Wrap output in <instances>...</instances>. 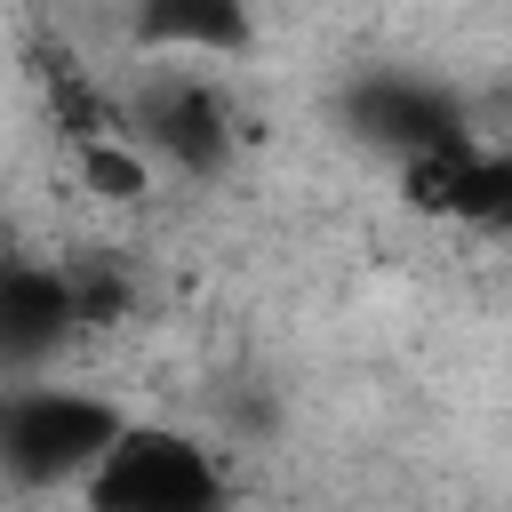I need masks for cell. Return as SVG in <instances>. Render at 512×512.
I'll return each mask as SVG.
<instances>
[{
    "label": "cell",
    "mask_w": 512,
    "mask_h": 512,
    "mask_svg": "<svg viewBox=\"0 0 512 512\" xmlns=\"http://www.w3.org/2000/svg\"><path fill=\"white\" fill-rule=\"evenodd\" d=\"M336 112H344L352 144H368V152H384V160H400V168L472 136L464 96H456L448 80H432V72H408V64H368V72H352L344 96H336Z\"/></svg>",
    "instance_id": "4"
},
{
    "label": "cell",
    "mask_w": 512,
    "mask_h": 512,
    "mask_svg": "<svg viewBox=\"0 0 512 512\" xmlns=\"http://www.w3.org/2000/svg\"><path fill=\"white\" fill-rule=\"evenodd\" d=\"M72 344H80V320H72L56 256H8L0 264V384L48 376Z\"/></svg>",
    "instance_id": "5"
},
{
    "label": "cell",
    "mask_w": 512,
    "mask_h": 512,
    "mask_svg": "<svg viewBox=\"0 0 512 512\" xmlns=\"http://www.w3.org/2000/svg\"><path fill=\"white\" fill-rule=\"evenodd\" d=\"M88 512H232V472L208 440L176 424H120L96 472L80 480Z\"/></svg>",
    "instance_id": "2"
},
{
    "label": "cell",
    "mask_w": 512,
    "mask_h": 512,
    "mask_svg": "<svg viewBox=\"0 0 512 512\" xmlns=\"http://www.w3.org/2000/svg\"><path fill=\"white\" fill-rule=\"evenodd\" d=\"M128 416L88 392V384H48V376H8L0 384V480L24 496L48 488H80L96 472V456L112 448Z\"/></svg>",
    "instance_id": "1"
},
{
    "label": "cell",
    "mask_w": 512,
    "mask_h": 512,
    "mask_svg": "<svg viewBox=\"0 0 512 512\" xmlns=\"http://www.w3.org/2000/svg\"><path fill=\"white\" fill-rule=\"evenodd\" d=\"M128 40L144 56H248L256 8L248 0H136Z\"/></svg>",
    "instance_id": "7"
},
{
    "label": "cell",
    "mask_w": 512,
    "mask_h": 512,
    "mask_svg": "<svg viewBox=\"0 0 512 512\" xmlns=\"http://www.w3.org/2000/svg\"><path fill=\"white\" fill-rule=\"evenodd\" d=\"M80 176H88L104 200H136L152 168H144V152H136L128 136H96V144H80Z\"/></svg>",
    "instance_id": "9"
},
{
    "label": "cell",
    "mask_w": 512,
    "mask_h": 512,
    "mask_svg": "<svg viewBox=\"0 0 512 512\" xmlns=\"http://www.w3.org/2000/svg\"><path fill=\"white\" fill-rule=\"evenodd\" d=\"M120 136L144 152V168H176L208 184L240 152V112L208 72H144L120 96Z\"/></svg>",
    "instance_id": "3"
},
{
    "label": "cell",
    "mask_w": 512,
    "mask_h": 512,
    "mask_svg": "<svg viewBox=\"0 0 512 512\" xmlns=\"http://www.w3.org/2000/svg\"><path fill=\"white\" fill-rule=\"evenodd\" d=\"M8 256H16V248H8V224H0V264H8Z\"/></svg>",
    "instance_id": "10"
},
{
    "label": "cell",
    "mask_w": 512,
    "mask_h": 512,
    "mask_svg": "<svg viewBox=\"0 0 512 512\" xmlns=\"http://www.w3.org/2000/svg\"><path fill=\"white\" fill-rule=\"evenodd\" d=\"M56 272H64L80 336H104V328H120L136 312V264L120 248H72V256H56Z\"/></svg>",
    "instance_id": "8"
},
{
    "label": "cell",
    "mask_w": 512,
    "mask_h": 512,
    "mask_svg": "<svg viewBox=\"0 0 512 512\" xmlns=\"http://www.w3.org/2000/svg\"><path fill=\"white\" fill-rule=\"evenodd\" d=\"M400 192L416 216H448V224H480V232H504L512 224V152L504 144H448V152H424L400 168Z\"/></svg>",
    "instance_id": "6"
}]
</instances>
